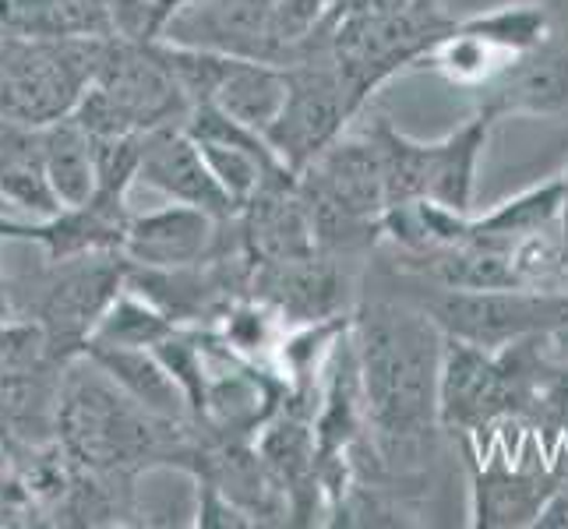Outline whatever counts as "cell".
<instances>
[{"mask_svg": "<svg viewBox=\"0 0 568 529\" xmlns=\"http://www.w3.org/2000/svg\"><path fill=\"white\" fill-rule=\"evenodd\" d=\"M349 336L361 367L367 441L382 474H414L430 456V441L442 427L438 382L445 332L414 301L382 293L354 311Z\"/></svg>", "mask_w": 568, "mask_h": 529, "instance_id": "cell-1", "label": "cell"}, {"mask_svg": "<svg viewBox=\"0 0 568 529\" xmlns=\"http://www.w3.org/2000/svg\"><path fill=\"white\" fill-rule=\"evenodd\" d=\"M57 441L89 474L131 484L142 469H187L199 448V424H173L149 414L82 353L64 367Z\"/></svg>", "mask_w": 568, "mask_h": 529, "instance_id": "cell-2", "label": "cell"}, {"mask_svg": "<svg viewBox=\"0 0 568 529\" xmlns=\"http://www.w3.org/2000/svg\"><path fill=\"white\" fill-rule=\"evenodd\" d=\"M191 103L178 78L163 64L160 50L149 39H106L100 71L78 100L71 116L92 139L116 134H145L163 124H184Z\"/></svg>", "mask_w": 568, "mask_h": 529, "instance_id": "cell-3", "label": "cell"}, {"mask_svg": "<svg viewBox=\"0 0 568 529\" xmlns=\"http://www.w3.org/2000/svg\"><path fill=\"white\" fill-rule=\"evenodd\" d=\"M106 39L0 32V116L47 128L68 116L92 85Z\"/></svg>", "mask_w": 568, "mask_h": 529, "instance_id": "cell-4", "label": "cell"}, {"mask_svg": "<svg viewBox=\"0 0 568 529\" xmlns=\"http://www.w3.org/2000/svg\"><path fill=\"white\" fill-rule=\"evenodd\" d=\"M388 286L399 289L396 297H406L417 307H424L445 336L484 346L491 353L523 339L547 336L568 311V289H534V286L448 289V286L409 279L403 272H392Z\"/></svg>", "mask_w": 568, "mask_h": 529, "instance_id": "cell-5", "label": "cell"}, {"mask_svg": "<svg viewBox=\"0 0 568 529\" xmlns=\"http://www.w3.org/2000/svg\"><path fill=\"white\" fill-rule=\"evenodd\" d=\"M491 124L495 116L487 110H477L466 124H459L438 142H414L388 121L371 124L367 134L382 152L388 205L430 199L463 215H474L477 163L487 145V134H491Z\"/></svg>", "mask_w": 568, "mask_h": 529, "instance_id": "cell-6", "label": "cell"}, {"mask_svg": "<svg viewBox=\"0 0 568 529\" xmlns=\"http://www.w3.org/2000/svg\"><path fill=\"white\" fill-rule=\"evenodd\" d=\"M286 78H290L286 106L276 116V124L265 131V139L293 173H301L332 142L343 139L346 121L361 106L349 95L325 39L315 32L304 35L297 50H293V57L286 61Z\"/></svg>", "mask_w": 568, "mask_h": 529, "instance_id": "cell-7", "label": "cell"}, {"mask_svg": "<svg viewBox=\"0 0 568 529\" xmlns=\"http://www.w3.org/2000/svg\"><path fill=\"white\" fill-rule=\"evenodd\" d=\"M128 272L131 262L124 258V251H92L50 262L36 283L29 311L18 318L36 322L43 328L50 349L64 364H71L85 353L106 307L128 286Z\"/></svg>", "mask_w": 568, "mask_h": 529, "instance_id": "cell-8", "label": "cell"}, {"mask_svg": "<svg viewBox=\"0 0 568 529\" xmlns=\"http://www.w3.org/2000/svg\"><path fill=\"white\" fill-rule=\"evenodd\" d=\"M64 360L29 318H0V445L57 441Z\"/></svg>", "mask_w": 568, "mask_h": 529, "instance_id": "cell-9", "label": "cell"}, {"mask_svg": "<svg viewBox=\"0 0 568 529\" xmlns=\"http://www.w3.org/2000/svg\"><path fill=\"white\" fill-rule=\"evenodd\" d=\"M160 39L272 64H286L290 57L280 32L276 0H194L163 29Z\"/></svg>", "mask_w": 568, "mask_h": 529, "instance_id": "cell-10", "label": "cell"}, {"mask_svg": "<svg viewBox=\"0 0 568 529\" xmlns=\"http://www.w3.org/2000/svg\"><path fill=\"white\" fill-rule=\"evenodd\" d=\"M251 297L265 301L290 325H311L349 315L346 265L343 258L322 247L304 254V258L254 265Z\"/></svg>", "mask_w": 568, "mask_h": 529, "instance_id": "cell-11", "label": "cell"}, {"mask_svg": "<svg viewBox=\"0 0 568 529\" xmlns=\"http://www.w3.org/2000/svg\"><path fill=\"white\" fill-rule=\"evenodd\" d=\"M254 448L268 469V477L286 498V512L293 526H311L325 501L318 474V438L311 417L297 409H276L262 430L254 435Z\"/></svg>", "mask_w": 568, "mask_h": 529, "instance_id": "cell-12", "label": "cell"}, {"mask_svg": "<svg viewBox=\"0 0 568 529\" xmlns=\"http://www.w3.org/2000/svg\"><path fill=\"white\" fill-rule=\"evenodd\" d=\"M139 181L163 191L170 202L194 205L212 212L215 220L237 215V205L226 199V191L215 184L199 142L191 139L184 124H163L142 134V166Z\"/></svg>", "mask_w": 568, "mask_h": 529, "instance_id": "cell-13", "label": "cell"}, {"mask_svg": "<svg viewBox=\"0 0 568 529\" xmlns=\"http://www.w3.org/2000/svg\"><path fill=\"white\" fill-rule=\"evenodd\" d=\"M223 223L226 220H215L212 212L181 202L131 215L124 258L142 268H181L209 262L223 241Z\"/></svg>", "mask_w": 568, "mask_h": 529, "instance_id": "cell-14", "label": "cell"}, {"mask_svg": "<svg viewBox=\"0 0 568 529\" xmlns=\"http://www.w3.org/2000/svg\"><path fill=\"white\" fill-rule=\"evenodd\" d=\"M480 92V110L498 116H555L568 110V47L547 43L513 57Z\"/></svg>", "mask_w": 568, "mask_h": 529, "instance_id": "cell-15", "label": "cell"}, {"mask_svg": "<svg viewBox=\"0 0 568 529\" xmlns=\"http://www.w3.org/2000/svg\"><path fill=\"white\" fill-rule=\"evenodd\" d=\"M558 487L561 484H555L540 469L513 466V459L495 452L474 474V526H537Z\"/></svg>", "mask_w": 568, "mask_h": 529, "instance_id": "cell-16", "label": "cell"}, {"mask_svg": "<svg viewBox=\"0 0 568 529\" xmlns=\"http://www.w3.org/2000/svg\"><path fill=\"white\" fill-rule=\"evenodd\" d=\"M85 357H92L106 375L121 385L134 403H142L149 414L173 420V424H194V409L181 382L170 375V367L160 360L152 346H89Z\"/></svg>", "mask_w": 568, "mask_h": 529, "instance_id": "cell-17", "label": "cell"}, {"mask_svg": "<svg viewBox=\"0 0 568 529\" xmlns=\"http://www.w3.org/2000/svg\"><path fill=\"white\" fill-rule=\"evenodd\" d=\"M290 78L286 64L254 61V57H233L220 89H215L209 106H220L233 121H241L254 131H268L286 106Z\"/></svg>", "mask_w": 568, "mask_h": 529, "instance_id": "cell-18", "label": "cell"}, {"mask_svg": "<svg viewBox=\"0 0 568 529\" xmlns=\"http://www.w3.org/2000/svg\"><path fill=\"white\" fill-rule=\"evenodd\" d=\"M39 145H43L47 176L64 208L89 205L95 194V139L74 121L61 116L47 128H39Z\"/></svg>", "mask_w": 568, "mask_h": 529, "instance_id": "cell-19", "label": "cell"}, {"mask_svg": "<svg viewBox=\"0 0 568 529\" xmlns=\"http://www.w3.org/2000/svg\"><path fill=\"white\" fill-rule=\"evenodd\" d=\"M0 22L26 35L113 39V0H11Z\"/></svg>", "mask_w": 568, "mask_h": 529, "instance_id": "cell-20", "label": "cell"}, {"mask_svg": "<svg viewBox=\"0 0 568 529\" xmlns=\"http://www.w3.org/2000/svg\"><path fill=\"white\" fill-rule=\"evenodd\" d=\"M561 202H565V173L551 176V181H544L537 187L519 191L516 199L495 205L491 212L474 215V233H480L487 241L516 247L526 237L558 230Z\"/></svg>", "mask_w": 568, "mask_h": 529, "instance_id": "cell-21", "label": "cell"}, {"mask_svg": "<svg viewBox=\"0 0 568 529\" xmlns=\"http://www.w3.org/2000/svg\"><path fill=\"white\" fill-rule=\"evenodd\" d=\"M173 328H181V325H173L160 307L142 297L139 289L124 286L116 293V301L106 307L100 325H95L89 346H128V349L155 346V343H163Z\"/></svg>", "mask_w": 568, "mask_h": 529, "instance_id": "cell-22", "label": "cell"}, {"mask_svg": "<svg viewBox=\"0 0 568 529\" xmlns=\"http://www.w3.org/2000/svg\"><path fill=\"white\" fill-rule=\"evenodd\" d=\"M459 26L487 39V43L498 47L505 57H523V53L540 50L547 39H551L555 18L544 4H505V8L466 18Z\"/></svg>", "mask_w": 568, "mask_h": 529, "instance_id": "cell-23", "label": "cell"}, {"mask_svg": "<svg viewBox=\"0 0 568 529\" xmlns=\"http://www.w3.org/2000/svg\"><path fill=\"white\" fill-rule=\"evenodd\" d=\"M513 61V57H505L498 47H491L487 39H480L477 32H469L456 22V29L448 32L442 43L424 57V64L438 68L448 82H456L463 89H484L491 78Z\"/></svg>", "mask_w": 568, "mask_h": 529, "instance_id": "cell-24", "label": "cell"}, {"mask_svg": "<svg viewBox=\"0 0 568 529\" xmlns=\"http://www.w3.org/2000/svg\"><path fill=\"white\" fill-rule=\"evenodd\" d=\"M0 199L14 205V212L22 215V220H50V215L64 208L47 176L43 145L14 155V160L0 166Z\"/></svg>", "mask_w": 568, "mask_h": 529, "instance_id": "cell-25", "label": "cell"}, {"mask_svg": "<svg viewBox=\"0 0 568 529\" xmlns=\"http://www.w3.org/2000/svg\"><path fill=\"white\" fill-rule=\"evenodd\" d=\"M43 516L22 466L0 445V526H32Z\"/></svg>", "mask_w": 568, "mask_h": 529, "instance_id": "cell-26", "label": "cell"}, {"mask_svg": "<svg viewBox=\"0 0 568 529\" xmlns=\"http://www.w3.org/2000/svg\"><path fill=\"white\" fill-rule=\"evenodd\" d=\"M328 4H332V0H276L280 32L286 39V47H290V57H293V50H297V43L304 35H311L322 26ZM290 57H286V61H290Z\"/></svg>", "mask_w": 568, "mask_h": 529, "instance_id": "cell-27", "label": "cell"}, {"mask_svg": "<svg viewBox=\"0 0 568 529\" xmlns=\"http://www.w3.org/2000/svg\"><path fill=\"white\" fill-rule=\"evenodd\" d=\"M194 484H199V519H194V526H202V529H247V526H254L244 508L233 505L215 484H209V480H194Z\"/></svg>", "mask_w": 568, "mask_h": 529, "instance_id": "cell-28", "label": "cell"}, {"mask_svg": "<svg viewBox=\"0 0 568 529\" xmlns=\"http://www.w3.org/2000/svg\"><path fill=\"white\" fill-rule=\"evenodd\" d=\"M194 0H152V26H149V39H160L163 29L178 18L184 8H191Z\"/></svg>", "mask_w": 568, "mask_h": 529, "instance_id": "cell-29", "label": "cell"}, {"mask_svg": "<svg viewBox=\"0 0 568 529\" xmlns=\"http://www.w3.org/2000/svg\"><path fill=\"white\" fill-rule=\"evenodd\" d=\"M544 339L551 343V349L558 353L561 360H568V311H565V315H561V322H558V325H555L551 332H547Z\"/></svg>", "mask_w": 568, "mask_h": 529, "instance_id": "cell-30", "label": "cell"}, {"mask_svg": "<svg viewBox=\"0 0 568 529\" xmlns=\"http://www.w3.org/2000/svg\"><path fill=\"white\" fill-rule=\"evenodd\" d=\"M558 233H561V247H565V262H568V170H565V202H561Z\"/></svg>", "mask_w": 568, "mask_h": 529, "instance_id": "cell-31", "label": "cell"}, {"mask_svg": "<svg viewBox=\"0 0 568 529\" xmlns=\"http://www.w3.org/2000/svg\"><path fill=\"white\" fill-rule=\"evenodd\" d=\"M8 4H11V0H0V11H4V8H8Z\"/></svg>", "mask_w": 568, "mask_h": 529, "instance_id": "cell-32", "label": "cell"}, {"mask_svg": "<svg viewBox=\"0 0 568 529\" xmlns=\"http://www.w3.org/2000/svg\"><path fill=\"white\" fill-rule=\"evenodd\" d=\"M4 29H8V26H4V22H0V32H4Z\"/></svg>", "mask_w": 568, "mask_h": 529, "instance_id": "cell-33", "label": "cell"}, {"mask_svg": "<svg viewBox=\"0 0 568 529\" xmlns=\"http://www.w3.org/2000/svg\"><path fill=\"white\" fill-rule=\"evenodd\" d=\"M565 8H568V0H565Z\"/></svg>", "mask_w": 568, "mask_h": 529, "instance_id": "cell-34", "label": "cell"}]
</instances>
